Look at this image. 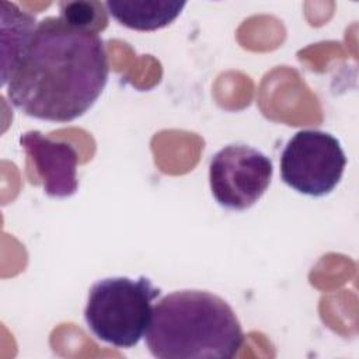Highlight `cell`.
<instances>
[{
	"instance_id": "6da1fadb",
	"label": "cell",
	"mask_w": 359,
	"mask_h": 359,
	"mask_svg": "<svg viewBox=\"0 0 359 359\" xmlns=\"http://www.w3.org/2000/svg\"><path fill=\"white\" fill-rule=\"evenodd\" d=\"M108 57L97 32L46 17L7 83V98L22 114L50 122L84 115L108 80Z\"/></svg>"
},
{
	"instance_id": "277c9868",
	"label": "cell",
	"mask_w": 359,
	"mask_h": 359,
	"mask_svg": "<svg viewBox=\"0 0 359 359\" xmlns=\"http://www.w3.org/2000/svg\"><path fill=\"white\" fill-rule=\"evenodd\" d=\"M346 165L341 143L328 132L303 129L280 154V177L299 194L324 196L339 184Z\"/></svg>"
},
{
	"instance_id": "5b68a950",
	"label": "cell",
	"mask_w": 359,
	"mask_h": 359,
	"mask_svg": "<svg viewBox=\"0 0 359 359\" xmlns=\"http://www.w3.org/2000/svg\"><path fill=\"white\" fill-rule=\"evenodd\" d=\"M273 174L266 154L247 144H227L209 163L215 201L230 210H245L265 194Z\"/></svg>"
},
{
	"instance_id": "ba28073f",
	"label": "cell",
	"mask_w": 359,
	"mask_h": 359,
	"mask_svg": "<svg viewBox=\"0 0 359 359\" xmlns=\"http://www.w3.org/2000/svg\"><path fill=\"white\" fill-rule=\"evenodd\" d=\"M185 4L180 0H108L105 8L130 29L156 31L171 24Z\"/></svg>"
},
{
	"instance_id": "3957f363",
	"label": "cell",
	"mask_w": 359,
	"mask_h": 359,
	"mask_svg": "<svg viewBox=\"0 0 359 359\" xmlns=\"http://www.w3.org/2000/svg\"><path fill=\"white\" fill-rule=\"evenodd\" d=\"M146 276L105 278L95 282L84 309V320L95 338L115 348H133L144 337L160 296Z\"/></svg>"
},
{
	"instance_id": "52a82bcc",
	"label": "cell",
	"mask_w": 359,
	"mask_h": 359,
	"mask_svg": "<svg viewBox=\"0 0 359 359\" xmlns=\"http://www.w3.org/2000/svg\"><path fill=\"white\" fill-rule=\"evenodd\" d=\"M1 27V86L6 87L11 73L24 56L38 22L35 15L21 10L15 3L0 1Z\"/></svg>"
},
{
	"instance_id": "7a4b0ae2",
	"label": "cell",
	"mask_w": 359,
	"mask_h": 359,
	"mask_svg": "<svg viewBox=\"0 0 359 359\" xmlns=\"http://www.w3.org/2000/svg\"><path fill=\"white\" fill-rule=\"evenodd\" d=\"M149 352L158 359H230L244 342L234 310L205 290H177L151 310L144 334Z\"/></svg>"
},
{
	"instance_id": "9c48e42d",
	"label": "cell",
	"mask_w": 359,
	"mask_h": 359,
	"mask_svg": "<svg viewBox=\"0 0 359 359\" xmlns=\"http://www.w3.org/2000/svg\"><path fill=\"white\" fill-rule=\"evenodd\" d=\"M60 18L67 24L93 32H101L107 28L108 18L105 3L94 0H66L59 1Z\"/></svg>"
},
{
	"instance_id": "8992f818",
	"label": "cell",
	"mask_w": 359,
	"mask_h": 359,
	"mask_svg": "<svg viewBox=\"0 0 359 359\" xmlns=\"http://www.w3.org/2000/svg\"><path fill=\"white\" fill-rule=\"evenodd\" d=\"M20 144L42 180L48 196L67 198L76 194L79 157L72 144L45 137L38 130L21 135Z\"/></svg>"
}]
</instances>
